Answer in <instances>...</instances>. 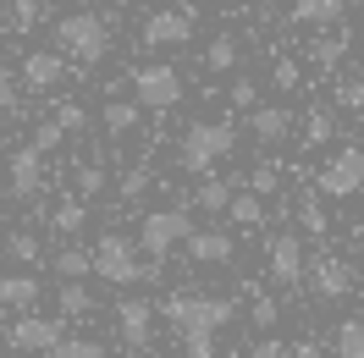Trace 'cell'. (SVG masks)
I'll list each match as a JSON object with an SVG mask.
<instances>
[{
	"mask_svg": "<svg viewBox=\"0 0 364 358\" xmlns=\"http://www.w3.org/2000/svg\"><path fill=\"white\" fill-rule=\"evenodd\" d=\"M72 182H77V199H94V193L105 188V171H100V166H77Z\"/></svg>",
	"mask_w": 364,
	"mask_h": 358,
	"instance_id": "cell-35",
	"label": "cell"
},
{
	"mask_svg": "<svg viewBox=\"0 0 364 358\" xmlns=\"http://www.w3.org/2000/svg\"><path fill=\"white\" fill-rule=\"evenodd\" d=\"M298 226H304L309 237H326V210H320L315 193H304V199H298Z\"/></svg>",
	"mask_w": 364,
	"mask_h": 358,
	"instance_id": "cell-28",
	"label": "cell"
},
{
	"mask_svg": "<svg viewBox=\"0 0 364 358\" xmlns=\"http://www.w3.org/2000/svg\"><path fill=\"white\" fill-rule=\"evenodd\" d=\"M111 6H122V0H111Z\"/></svg>",
	"mask_w": 364,
	"mask_h": 358,
	"instance_id": "cell-46",
	"label": "cell"
},
{
	"mask_svg": "<svg viewBox=\"0 0 364 358\" xmlns=\"http://www.w3.org/2000/svg\"><path fill=\"white\" fill-rule=\"evenodd\" d=\"M237 226H259L265 221V199L259 193H232V210H227Z\"/></svg>",
	"mask_w": 364,
	"mask_h": 358,
	"instance_id": "cell-24",
	"label": "cell"
},
{
	"mask_svg": "<svg viewBox=\"0 0 364 358\" xmlns=\"http://www.w3.org/2000/svg\"><path fill=\"white\" fill-rule=\"evenodd\" d=\"M6 254H11L17 265H39V237H33V232H17V237L6 243Z\"/></svg>",
	"mask_w": 364,
	"mask_h": 358,
	"instance_id": "cell-33",
	"label": "cell"
},
{
	"mask_svg": "<svg viewBox=\"0 0 364 358\" xmlns=\"http://www.w3.org/2000/svg\"><path fill=\"white\" fill-rule=\"evenodd\" d=\"M50 33H55V50H61L67 61L94 67V61H105V55H111V23H105L100 11H67Z\"/></svg>",
	"mask_w": 364,
	"mask_h": 358,
	"instance_id": "cell-2",
	"label": "cell"
},
{
	"mask_svg": "<svg viewBox=\"0 0 364 358\" xmlns=\"http://www.w3.org/2000/svg\"><path fill=\"white\" fill-rule=\"evenodd\" d=\"M342 11H348V0H293L298 28H331V23H342Z\"/></svg>",
	"mask_w": 364,
	"mask_h": 358,
	"instance_id": "cell-17",
	"label": "cell"
},
{
	"mask_svg": "<svg viewBox=\"0 0 364 358\" xmlns=\"http://www.w3.org/2000/svg\"><path fill=\"white\" fill-rule=\"evenodd\" d=\"M61 138H67V127H61V121H39V127H33V138H28V143H33L39 155H50V149H61Z\"/></svg>",
	"mask_w": 364,
	"mask_h": 358,
	"instance_id": "cell-32",
	"label": "cell"
},
{
	"mask_svg": "<svg viewBox=\"0 0 364 358\" xmlns=\"http://www.w3.org/2000/svg\"><path fill=\"white\" fill-rule=\"evenodd\" d=\"M287 358H331V353H326L320 342H298V347H293V353H287Z\"/></svg>",
	"mask_w": 364,
	"mask_h": 358,
	"instance_id": "cell-43",
	"label": "cell"
},
{
	"mask_svg": "<svg viewBox=\"0 0 364 358\" xmlns=\"http://www.w3.org/2000/svg\"><path fill=\"white\" fill-rule=\"evenodd\" d=\"M182 248H188V259H199V265H227L232 259V237L227 232H193Z\"/></svg>",
	"mask_w": 364,
	"mask_h": 358,
	"instance_id": "cell-16",
	"label": "cell"
},
{
	"mask_svg": "<svg viewBox=\"0 0 364 358\" xmlns=\"http://www.w3.org/2000/svg\"><path fill=\"white\" fill-rule=\"evenodd\" d=\"M33 303H39L33 276H0V309H33Z\"/></svg>",
	"mask_w": 364,
	"mask_h": 358,
	"instance_id": "cell-19",
	"label": "cell"
},
{
	"mask_svg": "<svg viewBox=\"0 0 364 358\" xmlns=\"http://www.w3.org/2000/svg\"><path fill=\"white\" fill-rule=\"evenodd\" d=\"M55 276L61 281H83V276H94V248H83V243H67V248H55Z\"/></svg>",
	"mask_w": 364,
	"mask_h": 358,
	"instance_id": "cell-18",
	"label": "cell"
},
{
	"mask_svg": "<svg viewBox=\"0 0 364 358\" xmlns=\"http://www.w3.org/2000/svg\"><path fill=\"white\" fill-rule=\"evenodd\" d=\"M193 39V6H177V11H149V23H144V45L155 50H177Z\"/></svg>",
	"mask_w": 364,
	"mask_h": 358,
	"instance_id": "cell-9",
	"label": "cell"
},
{
	"mask_svg": "<svg viewBox=\"0 0 364 358\" xmlns=\"http://www.w3.org/2000/svg\"><path fill=\"white\" fill-rule=\"evenodd\" d=\"M39 23V0H11V33H28Z\"/></svg>",
	"mask_w": 364,
	"mask_h": 358,
	"instance_id": "cell-37",
	"label": "cell"
},
{
	"mask_svg": "<svg viewBox=\"0 0 364 358\" xmlns=\"http://www.w3.org/2000/svg\"><path fill=\"white\" fill-rule=\"evenodd\" d=\"M331 133H337L331 111H309V121H304V143H331Z\"/></svg>",
	"mask_w": 364,
	"mask_h": 358,
	"instance_id": "cell-31",
	"label": "cell"
},
{
	"mask_svg": "<svg viewBox=\"0 0 364 358\" xmlns=\"http://www.w3.org/2000/svg\"><path fill=\"white\" fill-rule=\"evenodd\" d=\"M144 188H149V166H133V171L122 177V199H138Z\"/></svg>",
	"mask_w": 364,
	"mask_h": 358,
	"instance_id": "cell-38",
	"label": "cell"
},
{
	"mask_svg": "<svg viewBox=\"0 0 364 358\" xmlns=\"http://www.w3.org/2000/svg\"><path fill=\"white\" fill-rule=\"evenodd\" d=\"M133 99L144 111H177L182 105V72L166 67V61H149V67L133 72Z\"/></svg>",
	"mask_w": 364,
	"mask_h": 358,
	"instance_id": "cell-6",
	"label": "cell"
},
{
	"mask_svg": "<svg viewBox=\"0 0 364 358\" xmlns=\"http://www.w3.org/2000/svg\"><path fill=\"white\" fill-rule=\"evenodd\" d=\"M149 358H160V353H149Z\"/></svg>",
	"mask_w": 364,
	"mask_h": 358,
	"instance_id": "cell-47",
	"label": "cell"
},
{
	"mask_svg": "<svg viewBox=\"0 0 364 358\" xmlns=\"http://www.w3.org/2000/svg\"><path fill=\"white\" fill-rule=\"evenodd\" d=\"M276 188H282V171H276L271 160H259V166L249 171V193H259V199H271Z\"/></svg>",
	"mask_w": 364,
	"mask_h": 358,
	"instance_id": "cell-30",
	"label": "cell"
},
{
	"mask_svg": "<svg viewBox=\"0 0 364 358\" xmlns=\"http://www.w3.org/2000/svg\"><path fill=\"white\" fill-rule=\"evenodd\" d=\"M309 287H315V298L337 303V298H348V292H353V270L342 265L337 254H320L315 265H309Z\"/></svg>",
	"mask_w": 364,
	"mask_h": 358,
	"instance_id": "cell-12",
	"label": "cell"
},
{
	"mask_svg": "<svg viewBox=\"0 0 364 358\" xmlns=\"http://www.w3.org/2000/svg\"><path fill=\"white\" fill-rule=\"evenodd\" d=\"M61 77H67V55H61V50H33V55H23V83L33 94H50Z\"/></svg>",
	"mask_w": 364,
	"mask_h": 358,
	"instance_id": "cell-13",
	"label": "cell"
},
{
	"mask_svg": "<svg viewBox=\"0 0 364 358\" xmlns=\"http://www.w3.org/2000/svg\"><path fill=\"white\" fill-rule=\"evenodd\" d=\"M50 358H111V353H105V342H94V336H67Z\"/></svg>",
	"mask_w": 364,
	"mask_h": 358,
	"instance_id": "cell-27",
	"label": "cell"
},
{
	"mask_svg": "<svg viewBox=\"0 0 364 358\" xmlns=\"http://www.w3.org/2000/svg\"><path fill=\"white\" fill-rule=\"evenodd\" d=\"M193 204H199V210H210V215H227L232 210V182H199V193H193Z\"/></svg>",
	"mask_w": 364,
	"mask_h": 358,
	"instance_id": "cell-22",
	"label": "cell"
},
{
	"mask_svg": "<svg viewBox=\"0 0 364 358\" xmlns=\"http://www.w3.org/2000/svg\"><path fill=\"white\" fill-rule=\"evenodd\" d=\"M6 188H11V199H39V188H45V155L23 143L17 155L6 160Z\"/></svg>",
	"mask_w": 364,
	"mask_h": 358,
	"instance_id": "cell-10",
	"label": "cell"
},
{
	"mask_svg": "<svg viewBox=\"0 0 364 358\" xmlns=\"http://www.w3.org/2000/svg\"><path fill=\"white\" fill-rule=\"evenodd\" d=\"M271 83H276V89H298V61H276Z\"/></svg>",
	"mask_w": 364,
	"mask_h": 358,
	"instance_id": "cell-40",
	"label": "cell"
},
{
	"mask_svg": "<svg viewBox=\"0 0 364 358\" xmlns=\"http://www.w3.org/2000/svg\"><path fill=\"white\" fill-rule=\"evenodd\" d=\"M205 67L210 72H232V67H237V39H232V33H221V39L205 50Z\"/></svg>",
	"mask_w": 364,
	"mask_h": 358,
	"instance_id": "cell-26",
	"label": "cell"
},
{
	"mask_svg": "<svg viewBox=\"0 0 364 358\" xmlns=\"http://www.w3.org/2000/svg\"><path fill=\"white\" fill-rule=\"evenodd\" d=\"M232 298H210V292H177L166 298V320L182 336V358H215V336L232 325Z\"/></svg>",
	"mask_w": 364,
	"mask_h": 358,
	"instance_id": "cell-1",
	"label": "cell"
},
{
	"mask_svg": "<svg viewBox=\"0 0 364 358\" xmlns=\"http://www.w3.org/2000/svg\"><path fill=\"white\" fill-rule=\"evenodd\" d=\"M6 342H11L17 353H55V347L67 342V331H61V320H45V314H33V309H28L23 320H11Z\"/></svg>",
	"mask_w": 364,
	"mask_h": 358,
	"instance_id": "cell-8",
	"label": "cell"
},
{
	"mask_svg": "<svg viewBox=\"0 0 364 358\" xmlns=\"http://www.w3.org/2000/svg\"><path fill=\"white\" fill-rule=\"evenodd\" d=\"M83 221H89V204H83V199H61V204H55V215H50V226H55L61 237H77Z\"/></svg>",
	"mask_w": 364,
	"mask_h": 358,
	"instance_id": "cell-21",
	"label": "cell"
},
{
	"mask_svg": "<svg viewBox=\"0 0 364 358\" xmlns=\"http://www.w3.org/2000/svg\"><path fill=\"white\" fill-rule=\"evenodd\" d=\"M67 6H77V0H67Z\"/></svg>",
	"mask_w": 364,
	"mask_h": 358,
	"instance_id": "cell-45",
	"label": "cell"
},
{
	"mask_svg": "<svg viewBox=\"0 0 364 358\" xmlns=\"http://www.w3.org/2000/svg\"><path fill=\"white\" fill-rule=\"evenodd\" d=\"M232 149H237V127H232V121H193L177 143V166L193 171V177H210Z\"/></svg>",
	"mask_w": 364,
	"mask_h": 358,
	"instance_id": "cell-3",
	"label": "cell"
},
{
	"mask_svg": "<svg viewBox=\"0 0 364 358\" xmlns=\"http://www.w3.org/2000/svg\"><path fill=\"white\" fill-rule=\"evenodd\" d=\"M315 188L326 193V199H353L364 188V149H342V155H331L326 166H320Z\"/></svg>",
	"mask_w": 364,
	"mask_h": 358,
	"instance_id": "cell-7",
	"label": "cell"
},
{
	"mask_svg": "<svg viewBox=\"0 0 364 358\" xmlns=\"http://www.w3.org/2000/svg\"><path fill=\"white\" fill-rule=\"evenodd\" d=\"M309 55H315V67L320 72H331L342 61V55H348V33H331V39H320L315 50H309Z\"/></svg>",
	"mask_w": 364,
	"mask_h": 358,
	"instance_id": "cell-29",
	"label": "cell"
},
{
	"mask_svg": "<svg viewBox=\"0 0 364 358\" xmlns=\"http://www.w3.org/2000/svg\"><path fill=\"white\" fill-rule=\"evenodd\" d=\"M249 314H254V325H259V331H271V325H276V314H282V309H276V298H271V292H254Z\"/></svg>",
	"mask_w": 364,
	"mask_h": 358,
	"instance_id": "cell-36",
	"label": "cell"
},
{
	"mask_svg": "<svg viewBox=\"0 0 364 358\" xmlns=\"http://www.w3.org/2000/svg\"><path fill=\"white\" fill-rule=\"evenodd\" d=\"M55 121H61L67 133H77V127H83L89 116H83V105H61V111H55Z\"/></svg>",
	"mask_w": 364,
	"mask_h": 358,
	"instance_id": "cell-41",
	"label": "cell"
},
{
	"mask_svg": "<svg viewBox=\"0 0 364 358\" xmlns=\"http://www.w3.org/2000/svg\"><path fill=\"white\" fill-rule=\"evenodd\" d=\"M227 99H232V111H259V89H254V77H237L227 89Z\"/></svg>",
	"mask_w": 364,
	"mask_h": 358,
	"instance_id": "cell-34",
	"label": "cell"
},
{
	"mask_svg": "<svg viewBox=\"0 0 364 358\" xmlns=\"http://www.w3.org/2000/svg\"><path fill=\"white\" fill-rule=\"evenodd\" d=\"M116 325L127 336V347H144V342H149V325H155V303H149V298H122Z\"/></svg>",
	"mask_w": 364,
	"mask_h": 358,
	"instance_id": "cell-14",
	"label": "cell"
},
{
	"mask_svg": "<svg viewBox=\"0 0 364 358\" xmlns=\"http://www.w3.org/2000/svg\"><path fill=\"white\" fill-rule=\"evenodd\" d=\"M144 248L127 243L122 232H105L100 243H94V276L100 281H111V287H133V281H144V270H149V259H138Z\"/></svg>",
	"mask_w": 364,
	"mask_h": 358,
	"instance_id": "cell-4",
	"label": "cell"
},
{
	"mask_svg": "<svg viewBox=\"0 0 364 358\" xmlns=\"http://www.w3.org/2000/svg\"><path fill=\"white\" fill-rule=\"evenodd\" d=\"M55 303H61V314H67V320H83V314L94 309V292H83V281H61Z\"/></svg>",
	"mask_w": 364,
	"mask_h": 358,
	"instance_id": "cell-23",
	"label": "cell"
},
{
	"mask_svg": "<svg viewBox=\"0 0 364 358\" xmlns=\"http://www.w3.org/2000/svg\"><path fill=\"white\" fill-rule=\"evenodd\" d=\"M337 358H364V320H342L337 325Z\"/></svg>",
	"mask_w": 364,
	"mask_h": 358,
	"instance_id": "cell-25",
	"label": "cell"
},
{
	"mask_svg": "<svg viewBox=\"0 0 364 358\" xmlns=\"http://www.w3.org/2000/svg\"><path fill=\"white\" fill-rule=\"evenodd\" d=\"M11 105H17V89H11V77L0 72V111H11Z\"/></svg>",
	"mask_w": 364,
	"mask_h": 358,
	"instance_id": "cell-44",
	"label": "cell"
},
{
	"mask_svg": "<svg viewBox=\"0 0 364 358\" xmlns=\"http://www.w3.org/2000/svg\"><path fill=\"white\" fill-rule=\"evenodd\" d=\"M249 127H254L259 143H282V138L293 133V111H287V105H259V111L249 116Z\"/></svg>",
	"mask_w": 364,
	"mask_h": 358,
	"instance_id": "cell-15",
	"label": "cell"
},
{
	"mask_svg": "<svg viewBox=\"0 0 364 358\" xmlns=\"http://www.w3.org/2000/svg\"><path fill=\"white\" fill-rule=\"evenodd\" d=\"M265 259H271V281L276 287H298V281H304V243H298L293 232H276Z\"/></svg>",
	"mask_w": 364,
	"mask_h": 358,
	"instance_id": "cell-11",
	"label": "cell"
},
{
	"mask_svg": "<svg viewBox=\"0 0 364 358\" xmlns=\"http://www.w3.org/2000/svg\"><path fill=\"white\" fill-rule=\"evenodd\" d=\"M138 111H144L138 99H111V105L100 111V127H105L111 138H127V133L138 127Z\"/></svg>",
	"mask_w": 364,
	"mask_h": 358,
	"instance_id": "cell-20",
	"label": "cell"
},
{
	"mask_svg": "<svg viewBox=\"0 0 364 358\" xmlns=\"http://www.w3.org/2000/svg\"><path fill=\"white\" fill-rule=\"evenodd\" d=\"M254 358H287V347H282L276 336H259V342H254Z\"/></svg>",
	"mask_w": 364,
	"mask_h": 358,
	"instance_id": "cell-42",
	"label": "cell"
},
{
	"mask_svg": "<svg viewBox=\"0 0 364 358\" xmlns=\"http://www.w3.org/2000/svg\"><path fill=\"white\" fill-rule=\"evenodd\" d=\"M337 99L348 105V111H364V77H348V83L337 89Z\"/></svg>",
	"mask_w": 364,
	"mask_h": 358,
	"instance_id": "cell-39",
	"label": "cell"
},
{
	"mask_svg": "<svg viewBox=\"0 0 364 358\" xmlns=\"http://www.w3.org/2000/svg\"><path fill=\"white\" fill-rule=\"evenodd\" d=\"M193 237V221H188V210L182 204H166V210H149L144 226H138V248L149 254V259H166L171 248H182Z\"/></svg>",
	"mask_w": 364,
	"mask_h": 358,
	"instance_id": "cell-5",
	"label": "cell"
}]
</instances>
